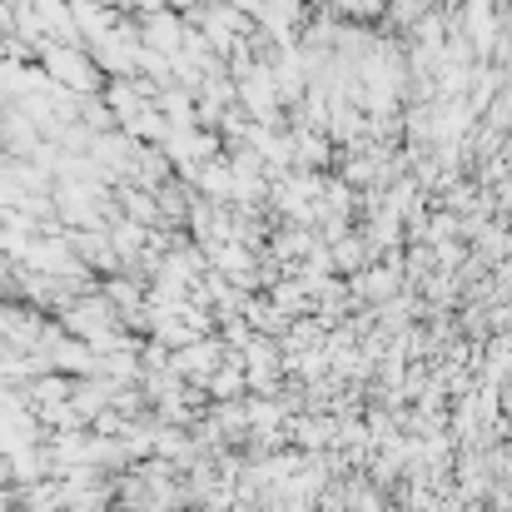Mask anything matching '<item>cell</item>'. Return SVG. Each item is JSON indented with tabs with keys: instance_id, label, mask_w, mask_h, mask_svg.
Returning a JSON list of instances; mask_svg holds the SVG:
<instances>
[{
	"instance_id": "6da1fadb",
	"label": "cell",
	"mask_w": 512,
	"mask_h": 512,
	"mask_svg": "<svg viewBox=\"0 0 512 512\" xmlns=\"http://www.w3.org/2000/svg\"><path fill=\"white\" fill-rule=\"evenodd\" d=\"M40 70L55 80V85H65V90H75L80 100H95V95H105V70L95 65V55H90V45H60V40H45L40 45Z\"/></svg>"
},
{
	"instance_id": "7a4b0ae2",
	"label": "cell",
	"mask_w": 512,
	"mask_h": 512,
	"mask_svg": "<svg viewBox=\"0 0 512 512\" xmlns=\"http://www.w3.org/2000/svg\"><path fill=\"white\" fill-rule=\"evenodd\" d=\"M140 45H150V50H160L165 60H174V55L184 50V25H179V15H174V10H160V15L140 20Z\"/></svg>"
},
{
	"instance_id": "3957f363",
	"label": "cell",
	"mask_w": 512,
	"mask_h": 512,
	"mask_svg": "<svg viewBox=\"0 0 512 512\" xmlns=\"http://www.w3.org/2000/svg\"><path fill=\"white\" fill-rule=\"evenodd\" d=\"M170 5H189V0H170Z\"/></svg>"
}]
</instances>
